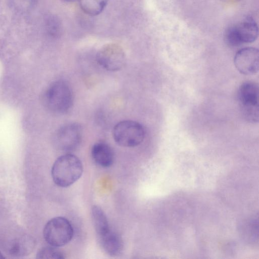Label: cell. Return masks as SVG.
<instances>
[{
    "mask_svg": "<svg viewBox=\"0 0 259 259\" xmlns=\"http://www.w3.org/2000/svg\"><path fill=\"white\" fill-rule=\"evenodd\" d=\"M96 60L105 69L115 71L120 70L125 63L126 57L121 46L110 43L103 46L97 52Z\"/></svg>",
    "mask_w": 259,
    "mask_h": 259,
    "instance_id": "6",
    "label": "cell"
},
{
    "mask_svg": "<svg viewBox=\"0 0 259 259\" xmlns=\"http://www.w3.org/2000/svg\"><path fill=\"white\" fill-rule=\"evenodd\" d=\"M83 166L75 155L66 154L58 157L54 162L51 170L54 182L61 187H67L81 176Z\"/></svg>",
    "mask_w": 259,
    "mask_h": 259,
    "instance_id": "1",
    "label": "cell"
},
{
    "mask_svg": "<svg viewBox=\"0 0 259 259\" xmlns=\"http://www.w3.org/2000/svg\"><path fill=\"white\" fill-rule=\"evenodd\" d=\"M63 1H65L66 2H69V3H70V2H74V1H75L76 0H63Z\"/></svg>",
    "mask_w": 259,
    "mask_h": 259,
    "instance_id": "18",
    "label": "cell"
},
{
    "mask_svg": "<svg viewBox=\"0 0 259 259\" xmlns=\"http://www.w3.org/2000/svg\"><path fill=\"white\" fill-rule=\"evenodd\" d=\"M74 234L70 222L62 217L49 220L45 225L43 235L46 241L51 246L60 247L66 245L72 239Z\"/></svg>",
    "mask_w": 259,
    "mask_h": 259,
    "instance_id": "4",
    "label": "cell"
},
{
    "mask_svg": "<svg viewBox=\"0 0 259 259\" xmlns=\"http://www.w3.org/2000/svg\"><path fill=\"white\" fill-rule=\"evenodd\" d=\"M91 214L93 225L97 236L106 233L111 229L107 217L100 207L94 206L92 208Z\"/></svg>",
    "mask_w": 259,
    "mask_h": 259,
    "instance_id": "12",
    "label": "cell"
},
{
    "mask_svg": "<svg viewBox=\"0 0 259 259\" xmlns=\"http://www.w3.org/2000/svg\"><path fill=\"white\" fill-rule=\"evenodd\" d=\"M37 258H64L65 254L58 248L50 245L39 249L36 253Z\"/></svg>",
    "mask_w": 259,
    "mask_h": 259,
    "instance_id": "14",
    "label": "cell"
},
{
    "mask_svg": "<svg viewBox=\"0 0 259 259\" xmlns=\"http://www.w3.org/2000/svg\"><path fill=\"white\" fill-rule=\"evenodd\" d=\"M91 155L94 162L102 167L110 166L114 161V153L111 147L104 142H98L92 147Z\"/></svg>",
    "mask_w": 259,
    "mask_h": 259,
    "instance_id": "11",
    "label": "cell"
},
{
    "mask_svg": "<svg viewBox=\"0 0 259 259\" xmlns=\"http://www.w3.org/2000/svg\"><path fill=\"white\" fill-rule=\"evenodd\" d=\"M5 258V256H3L2 253L0 252V258Z\"/></svg>",
    "mask_w": 259,
    "mask_h": 259,
    "instance_id": "19",
    "label": "cell"
},
{
    "mask_svg": "<svg viewBox=\"0 0 259 259\" xmlns=\"http://www.w3.org/2000/svg\"><path fill=\"white\" fill-rule=\"evenodd\" d=\"M113 137L119 145L133 147L140 145L145 137V131L140 123L130 120L118 122L113 127Z\"/></svg>",
    "mask_w": 259,
    "mask_h": 259,
    "instance_id": "5",
    "label": "cell"
},
{
    "mask_svg": "<svg viewBox=\"0 0 259 259\" xmlns=\"http://www.w3.org/2000/svg\"><path fill=\"white\" fill-rule=\"evenodd\" d=\"M73 102V92L65 81L59 80L53 82L44 96V103L51 112L57 114L67 112Z\"/></svg>",
    "mask_w": 259,
    "mask_h": 259,
    "instance_id": "2",
    "label": "cell"
},
{
    "mask_svg": "<svg viewBox=\"0 0 259 259\" xmlns=\"http://www.w3.org/2000/svg\"><path fill=\"white\" fill-rule=\"evenodd\" d=\"M258 87L252 81L243 82L239 88L238 97L241 109L258 108Z\"/></svg>",
    "mask_w": 259,
    "mask_h": 259,
    "instance_id": "9",
    "label": "cell"
},
{
    "mask_svg": "<svg viewBox=\"0 0 259 259\" xmlns=\"http://www.w3.org/2000/svg\"><path fill=\"white\" fill-rule=\"evenodd\" d=\"M258 50L252 47L239 50L235 54L234 63L236 69L241 73L250 75L258 71Z\"/></svg>",
    "mask_w": 259,
    "mask_h": 259,
    "instance_id": "8",
    "label": "cell"
},
{
    "mask_svg": "<svg viewBox=\"0 0 259 259\" xmlns=\"http://www.w3.org/2000/svg\"><path fill=\"white\" fill-rule=\"evenodd\" d=\"M258 34V27L255 21L251 16H247L228 27L225 31L224 38L228 46L236 47L244 43L254 41Z\"/></svg>",
    "mask_w": 259,
    "mask_h": 259,
    "instance_id": "3",
    "label": "cell"
},
{
    "mask_svg": "<svg viewBox=\"0 0 259 259\" xmlns=\"http://www.w3.org/2000/svg\"><path fill=\"white\" fill-rule=\"evenodd\" d=\"M103 250L111 256L119 255L123 249V241L120 236L111 229L98 236Z\"/></svg>",
    "mask_w": 259,
    "mask_h": 259,
    "instance_id": "10",
    "label": "cell"
},
{
    "mask_svg": "<svg viewBox=\"0 0 259 259\" xmlns=\"http://www.w3.org/2000/svg\"><path fill=\"white\" fill-rule=\"evenodd\" d=\"M221 1H222L223 2L226 3L232 4V3H237L241 0H221Z\"/></svg>",
    "mask_w": 259,
    "mask_h": 259,
    "instance_id": "17",
    "label": "cell"
},
{
    "mask_svg": "<svg viewBox=\"0 0 259 259\" xmlns=\"http://www.w3.org/2000/svg\"><path fill=\"white\" fill-rule=\"evenodd\" d=\"M81 137L80 125L76 123H68L58 130L55 135V144L62 151H71L78 146Z\"/></svg>",
    "mask_w": 259,
    "mask_h": 259,
    "instance_id": "7",
    "label": "cell"
},
{
    "mask_svg": "<svg viewBox=\"0 0 259 259\" xmlns=\"http://www.w3.org/2000/svg\"><path fill=\"white\" fill-rule=\"evenodd\" d=\"M244 226L245 235L249 240L255 241L258 237V217L251 218Z\"/></svg>",
    "mask_w": 259,
    "mask_h": 259,
    "instance_id": "16",
    "label": "cell"
},
{
    "mask_svg": "<svg viewBox=\"0 0 259 259\" xmlns=\"http://www.w3.org/2000/svg\"><path fill=\"white\" fill-rule=\"evenodd\" d=\"M82 10L90 16L100 14L106 7L108 0H78Z\"/></svg>",
    "mask_w": 259,
    "mask_h": 259,
    "instance_id": "13",
    "label": "cell"
},
{
    "mask_svg": "<svg viewBox=\"0 0 259 259\" xmlns=\"http://www.w3.org/2000/svg\"><path fill=\"white\" fill-rule=\"evenodd\" d=\"M46 26L47 31L51 36L57 37L61 35L62 31V23L56 16H49L47 20Z\"/></svg>",
    "mask_w": 259,
    "mask_h": 259,
    "instance_id": "15",
    "label": "cell"
}]
</instances>
